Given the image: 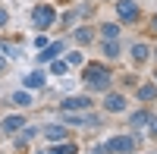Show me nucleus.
<instances>
[{
    "label": "nucleus",
    "instance_id": "6",
    "mask_svg": "<svg viewBox=\"0 0 157 154\" xmlns=\"http://www.w3.org/2000/svg\"><path fill=\"white\" fill-rule=\"evenodd\" d=\"M129 104H126V98L120 94V91H110L107 98H104V110H110V113H123Z\"/></svg>",
    "mask_w": 157,
    "mask_h": 154
},
{
    "label": "nucleus",
    "instance_id": "18",
    "mask_svg": "<svg viewBox=\"0 0 157 154\" xmlns=\"http://www.w3.org/2000/svg\"><path fill=\"white\" fill-rule=\"evenodd\" d=\"M104 38H107V41H120V25H113V22H107V25H104Z\"/></svg>",
    "mask_w": 157,
    "mask_h": 154
},
{
    "label": "nucleus",
    "instance_id": "4",
    "mask_svg": "<svg viewBox=\"0 0 157 154\" xmlns=\"http://www.w3.org/2000/svg\"><path fill=\"white\" fill-rule=\"evenodd\" d=\"M116 16H120L126 25H132V22H138V3L135 0H116Z\"/></svg>",
    "mask_w": 157,
    "mask_h": 154
},
{
    "label": "nucleus",
    "instance_id": "10",
    "mask_svg": "<svg viewBox=\"0 0 157 154\" xmlns=\"http://www.w3.org/2000/svg\"><path fill=\"white\" fill-rule=\"evenodd\" d=\"M138 101H148V104H154L157 101V85H138Z\"/></svg>",
    "mask_w": 157,
    "mask_h": 154
},
{
    "label": "nucleus",
    "instance_id": "23",
    "mask_svg": "<svg viewBox=\"0 0 157 154\" xmlns=\"http://www.w3.org/2000/svg\"><path fill=\"white\" fill-rule=\"evenodd\" d=\"M35 47H38V50H44V47H47V38H44V35H38V38H35Z\"/></svg>",
    "mask_w": 157,
    "mask_h": 154
},
{
    "label": "nucleus",
    "instance_id": "9",
    "mask_svg": "<svg viewBox=\"0 0 157 154\" xmlns=\"http://www.w3.org/2000/svg\"><path fill=\"white\" fill-rule=\"evenodd\" d=\"M44 135L50 138V142H63V138H66V126L50 123V126H44Z\"/></svg>",
    "mask_w": 157,
    "mask_h": 154
},
{
    "label": "nucleus",
    "instance_id": "19",
    "mask_svg": "<svg viewBox=\"0 0 157 154\" xmlns=\"http://www.w3.org/2000/svg\"><path fill=\"white\" fill-rule=\"evenodd\" d=\"M50 154H75V145L66 142V145H57V148H50Z\"/></svg>",
    "mask_w": 157,
    "mask_h": 154
},
{
    "label": "nucleus",
    "instance_id": "29",
    "mask_svg": "<svg viewBox=\"0 0 157 154\" xmlns=\"http://www.w3.org/2000/svg\"><path fill=\"white\" fill-rule=\"evenodd\" d=\"M154 29H157V16H154Z\"/></svg>",
    "mask_w": 157,
    "mask_h": 154
},
{
    "label": "nucleus",
    "instance_id": "5",
    "mask_svg": "<svg viewBox=\"0 0 157 154\" xmlns=\"http://www.w3.org/2000/svg\"><path fill=\"white\" fill-rule=\"evenodd\" d=\"M66 126H85V129H101V117H94V113H85V117H78V113H69V110H66Z\"/></svg>",
    "mask_w": 157,
    "mask_h": 154
},
{
    "label": "nucleus",
    "instance_id": "2",
    "mask_svg": "<svg viewBox=\"0 0 157 154\" xmlns=\"http://www.w3.org/2000/svg\"><path fill=\"white\" fill-rule=\"evenodd\" d=\"M107 145H110L113 154H135L138 151V138L135 135H113Z\"/></svg>",
    "mask_w": 157,
    "mask_h": 154
},
{
    "label": "nucleus",
    "instance_id": "13",
    "mask_svg": "<svg viewBox=\"0 0 157 154\" xmlns=\"http://www.w3.org/2000/svg\"><path fill=\"white\" fill-rule=\"evenodd\" d=\"M10 104L13 107H32V94L29 91H16V94L10 98Z\"/></svg>",
    "mask_w": 157,
    "mask_h": 154
},
{
    "label": "nucleus",
    "instance_id": "27",
    "mask_svg": "<svg viewBox=\"0 0 157 154\" xmlns=\"http://www.w3.org/2000/svg\"><path fill=\"white\" fill-rule=\"evenodd\" d=\"M6 69V60H3V54H0V72H3Z\"/></svg>",
    "mask_w": 157,
    "mask_h": 154
},
{
    "label": "nucleus",
    "instance_id": "7",
    "mask_svg": "<svg viewBox=\"0 0 157 154\" xmlns=\"http://www.w3.org/2000/svg\"><path fill=\"white\" fill-rule=\"evenodd\" d=\"M63 110H91V98H82V94H72L63 101Z\"/></svg>",
    "mask_w": 157,
    "mask_h": 154
},
{
    "label": "nucleus",
    "instance_id": "24",
    "mask_svg": "<svg viewBox=\"0 0 157 154\" xmlns=\"http://www.w3.org/2000/svg\"><path fill=\"white\" fill-rule=\"evenodd\" d=\"M66 63H72V66H78V63H82V54H69V60Z\"/></svg>",
    "mask_w": 157,
    "mask_h": 154
},
{
    "label": "nucleus",
    "instance_id": "12",
    "mask_svg": "<svg viewBox=\"0 0 157 154\" xmlns=\"http://www.w3.org/2000/svg\"><path fill=\"white\" fill-rule=\"evenodd\" d=\"M148 57H151V47H148L145 41H138V44L132 47V60H135V63H145Z\"/></svg>",
    "mask_w": 157,
    "mask_h": 154
},
{
    "label": "nucleus",
    "instance_id": "30",
    "mask_svg": "<svg viewBox=\"0 0 157 154\" xmlns=\"http://www.w3.org/2000/svg\"><path fill=\"white\" fill-rule=\"evenodd\" d=\"M154 85H157V75H154Z\"/></svg>",
    "mask_w": 157,
    "mask_h": 154
},
{
    "label": "nucleus",
    "instance_id": "21",
    "mask_svg": "<svg viewBox=\"0 0 157 154\" xmlns=\"http://www.w3.org/2000/svg\"><path fill=\"white\" fill-rule=\"evenodd\" d=\"M3 54H6V57H16V60L22 57V54H19V47H16V44H10V41L3 44Z\"/></svg>",
    "mask_w": 157,
    "mask_h": 154
},
{
    "label": "nucleus",
    "instance_id": "17",
    "mask_svg": "<svg viewBox=\"0 0 157 154\" xmlns=\"http://www.w3.org/2000/svg\"><path fill=\"white\" fill-rule=\"evenodd\" d=\"M91 38H94V32H91L88 25H82V29H75V41H78V44H91Z\"/></svg>",
    "mask_w": 157,
    "mask_h": 154
},
{
    "label": "nucleus",
    "instance_id": "14",
    "mask_svg": "<svg viewBox=\"0 0 157 154\" xmlns=\"http://www.w3.org/2000/svg\"><path fill=\"white\" fill-rule=\"evenodd\" d=\"M148 120H151V113L148 110H138V113H132L129 126H132V129H141V126H148Z\"/></svg>",
    "mask_w": 157,
    "mask_h": 154
},
{
    "label": "nucleus",
    "instance_id": "20",
    "mask_svg": "<svg viewBox=\"0 0 157 154\" xmlns=\"http://www.w3.org/2000/svg\"><path fill=\"white\" fill-rule=\"evenodd\" d=\"M66 66H69V63H63V60H50V69H54L57 75H63V72H66Z\"/></svg>",
    "mask_w": 157,
    "mask_h": 154
},
{
    "label": "nucleus",
    "instance_id": "1",
    "mask_svg": "<svg viewBox=\"0 0 157 154\" xmlns=\"http://www.w3.org/2000/svg\"><path fill=\"white\" fill-rule=\"evenodd\" d=\"M85 82L91 91H107L110 88V69L101 66V63H88L85 66Z\"/></svg>",
    "mask_w": 157,
    "mask_h": 154
},
{
    "label": "nucleus",
    "instance_id": "26",
    "mask_svg": "<svg viewBox=\"0 0 157 154\" xmlns=\"http://www.w3.org/2000/svg\"><path fill=\"white\" fill-rule=\"evenodd\" d=\"M0 25H6V10H0Z\"/></svg>",
    "mask_w": 157,
    "mask_h": 154
},
{
    "label": "nucleus",
    "instance_id": "8",
    "mask_svg": "<svg viewBox=\"0 0 157 154\" xmlns=\"http://www.w3.org/2000/svg\"><path fill=\"white\" fill-rule=\"evenodd\" d=\"M63 50V41H54V44H47L41 50V57H38V63H50V60H57V54Z\"/></svg>",
    "mask_w": 157,
    "mask_h": 154
},
{
    "label": "nucleus",
    "instance_id": "25",
    "mask_svg": "<svg viewBox=\"0 0 157 154\" xmlns=\"http://www.w3.org/2000/svg\"><path fill=\"white\" fill-rule=\"evenodd\" d=\"M148 126H151V135H157V117H151V120H148Z\"/></svg>",
    "mask_w": 157,
    "mask_h": 154
},
{
    "label": "nucleus",
    "instance_id": "15",
    "mask_svg": "<svg viewBox=\"0 0 157 154\" xmlns=\"http://www.w3.org/2000/svg\"><path fill=\"white\" fill-rule=\"evenodd\" d=\"M44 79H47L44 72H29V75H25V88H41Z\"/></svg>",
    "mask_w": 157,
    "mask_h": 154
},
{
    "label": "nucleus",
    "instance_id": "11",
    "mask_svg": "<svg viewBox=\"0 0 157 154\" xmlns=\"http://www.w3.org/2000/svg\"><path fill=\"white\" fill-rule=\"evenodd\" d=\"M22 126H25L22 117H6V120H3V132H6V135H16Z\"/></svg>",
    "mask_w": 157,
    "mask_h": 154
},
{
    "label": "nucleus",
    "instance_id": "16",
    "mask_svg": "<svg viewBox=\"0 0 157 154\" xmlns=\"http://www.w3.org/2000/svg\"><path fill=\"white\" fill-rule=\"evenodd\" d=\"M104 57H107V60L120 57V41H104Z\"/></svg>",
    "mask_w": 157,
    "mask_h": 154
},
{
    "label": "nucleus",
    "instance_id": "22",
    "mask_svg": "<svg viewBox=\"0 0 157 154\" xmlns=\"http://www.w3.org/2000/svg\"><path fill=\"white\" fill-rule=\"evenodd\" d=\"M91 154H113V151H110V145H94Z\"/></svg>",
    "mask_w": 157,
    "mask_h": 154
},
{
    "label": "nucleus",
    "instance_id": "28",
    "mask_svg": "<svg viewBox=\"0 0 157 154\" xmlns=\"http://www.w3.org/2000/svg\"><path fill=\"white\" fill-rule=\"evenodd\" d=\"M35 154H50V148H44V151H35Z\"/></svg>",
    "mask_w": 157,
    "mask_h": 154
},
{
    "label": "nucleus",
    "instance_id": "3",
    "mask_svg": "<svg viewBox=\"0 0 157 154\" xmlns=\"http://www.w3.org/2000/svg\"><path fill=\"white\" fill-rule=\"evenodd\" d=\"M54 19H57V13H54V6H47V3H41V6L32 10V22H35L41 32L50 29V25H54Z\"/></svg>",
    "mask_w": 157,
    "mask_h": 154
}]
</instances>
